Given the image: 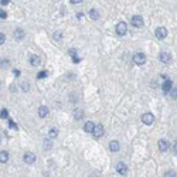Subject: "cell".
Segmentation results:
<instances>
[{
	"mask_svg": "<svg viewBox=\"0 0 177 177\" xmlns=\"http://www.w3.org/2000/svg\"><path fill=\"white\" fill-rule=\"evenodd\" d=\"M54 40H55V41H60V40H61V33L60 31L55 33V34H54Z\"/></svg>",
	"mask_w": 177,
	"mask_h": 177,
	"instance_id": "28",
	"label": "cell"
},
{
	"mask_svg": "<svg viewBox=\"0 0 177 177\" xmlns=\"http://www.w3.org/2000/svg\"><path fill=\"white\" fill-rule=\"evenodd\" d=\"M9 160V152H0V163H7Z\"/></svg>",
	"mask_w": 177,
	"mask_h": 177,
	"instance_id": "17",
	"label": "cell"
},
{
	"mask_svg": "<svg viewBox=\"0 0 177 177\" xmlns=\"http://www.w3.org/2000/svg\"><path fill=\"white\" fill-rule=\"evenodd\" d=\"M119 147H120V145H119L118 140H112V142H109V150H111V152H118Z\"/></svg>",
	"mask_w": 177,
	"mask_h": 177,
	"instance_id": "12",
	"label": "cell"
},
{
	"mask_svg": "<svg viewBox=\"0 0 177 177\" xmlns=\"http://www.w3.org/2000/svg\"><path fill=\"white\" fill-rule=\"evenodd\" d=\"M133 61H135V64H138V65H143L146 63V55L143 52H138V54L133 55Z\"/></svg>",
	"mask_w": 177,
	"mask_h": 177,
	"instance_id": "2",
	"label": "cell"
},
{
	"mask_svg": "<svg viewBox=\"0 0 177 177\" xmlns=\"http://www.w3.org/2000/svg\"><path fill=\"white\" fill-rule=\"evenodd\" d=\"M170 92H171V96H173V98H174V99H176V98H177V88L171 89Z\"/></svg>",
	"mask_w": 177,
	"mask_h": 177,
	"instance_id": "29",
	"label": "cell"
},
{
	"mask_svg": "<svg viewBox=\"0 0 177 177\" xmlns=\"http://www.w3.org/2000/svg\"><path fill=\"white\" fill-rule=\"evenodd\" d=\"M127 31V27H126V23L125 21H120L116 24V34L118 36H125Z\"/></svg>",
	"mask_w": 177,
	"mask_h": 177,
	"instance_id": "1",
	"label": "cell"
},
{
	"mask_svg": "<svg viewBox=\"0 0 177 177\" xmlns=\"http://www.w3.org/2000/svg\"><path fill=\"white\" fill-rule=\"evenodd\" d=\"M6 17H7V13L3 9H0V19H6Z\"/></svg>",
	"mask_w": 177,
	"mask_h": 177,
	"instance_id": "27",
	"label": "cell"
},
{
	"mask_svg": "<svg viewBox=\"0 0 177 177\" xmlns=\"http://www.w3.org/2000/svg\"><path fill=\"white\" fill-rule=\"evenodd\" d=\"M40 57L38 55H30V64H31L33 67H37L38 64H40Z\"/></svg>",
	"mask_w": 177,
	"mask_h": 177,
	"instance_id": "16",
	"label": "cell"
},
{
	"mask_svg": "<svg viewBox=\"0 0 177 177\" xmlns=\"http://www.w3.org/2000/svg\"><path fill=\"white\" fill-rule=\"evenodd\" d=\"M103 133H105V129H103V126H102V125L95 126L94 130H92V135H94V138H96V139L102 138V136H103Z\"/></svg>",
	"mask_w": 177,
	"mask_h": 177,
	"instance_id": "4",
	"label": "cell"
},
{
	"mask_svg": "<svg viewBox=\"0 0 177 177\" xmlns=\"http://www.w3.org/2000/svg\"><path fill=\"white\" fill-rule=\"evenodd\" d=\"M173 150H174V153L177 154V140L174 142V145H173Z\"/></svg>",
	"mask_w": 177,
	"mask_h": 177,
	"instance_id": "32",
	"label": "cell"
},
{
	"mask_svg": "<svg viewBox=\"0 0 177 177\" xmlns=\"http://www.w3.org/2000/svg\"><path fill=\"white\" fill-rule=\"evenodd\" d=\"M142 122H143L145 125H152L153 122H154V116H153V114H150V112L143 114V116H142Z\"/></svg>",
	"mask_w": 177,
	"mask_h": 177,
	"instance_id": "6",
	"label": "cell"
},
{
	"mask_svg": "<svg viewBox=\"0 0 177 177\" xmlns=\"http://www.w3.org/2000/svg\"><path fill=\"white\" fill-rule=\"evenodd\" d=\"M0 67H1V68H6V67H9V60H1Z\"/></svg>",
	"mask_w": 177,
	"mask_h": 177,
	"instance_id": "25",
	"label": "cell"
},
{
	"mask_svg": "<svg viewBox=\"0 0 177 177\" xmlns=\"http://www.w3.org/2000/svg\"><path fill=\"white\" fill-rule=\"evenodd\" d=\"M48 115V109H47V106H40L38 108V116L40 118H45Z\"/></svg>",
	"mask_w": 177,
	"mask_h": 177,
	"instance_id": "14",
	"label": "cell"
},
{
	"mask_svg": "<svg viewBox=\"0 0 177 177\" xmlns=\"http://www.w3.org/2000/svg\"><path fill=\"white\" fill-rule=\"evenodd\" d=\"M0 4H1V6H7V4H9V0H0Z\"/></svg>",
	"mask_w": 177,
	"mask_h": 177,
	"instance_id": "30",
	"label": "cell"
},
{
	"mask_svg": "<svg viewBox=\"0 0 177 177\" xmlns=\"http://www.w3.org/2000/svg\"><path fill=\"white\" fill-rule=\"evenodd\" d=\"M4 41H6V36H4L3 33H0V45L4 44Z\"/></svg>",
	"mask_w": 177,
	"mask_h": 177,
	"instance_id": "26",
	"label": "cell"
},
{
	"mask_svg": "<svg viewBox=\"0 0 177 177\" xmlns=\"http://www.w3.org/2000/svg\"><path fill=\"white\" fill-rule=\"evenodd\" d=\"M130 23L135 27H143V19L140 16H133L132 19H130Z\"/></svg>",
	"mask_w": 177,
	"mask_h": 177,
	"instance_id": "7",
	"label": "cell"
},
{
	"mask_svg": "<svg viewBox=\"0 0 177 177\" xmlns=\"http://www.w3.org/2000/svg\"><path fill=\"white\" fill-rule=\"evenodd\" d=\"M171 87H173V82H171L170 79H166L165 82L162 84V89H163V92H165V94H169V92H170Z\"/></svg>",
	"mask_w": 177,
	"mask_h": 177,
	"instance_id": "8",
	"label": "cell"
},
{
	"mask_svg": "<svg viewBox=\"0 0 177 177\" xmlns=\"http://www.w3.org/2000/svg\"><path fill=\"white\" fill-rule=\"evenodd\" d=\"M48 136H50L51 139H55V138L58 136V130H57V129H54V127H52V129H51L50 132H48Z\"/></svg>",
	"mask_w": 177,
	"mask_h": 177,
	"instance_id": "20",
	"label": "cell"
},
{
	"mask_svg": "<svg viewBox=\"0 0 177 177\" xmlns=\"http://www.w3.org/2000/svg\"><path fill=\"white\" fill-rule=\"evenodd\" d=\"M81 1H82V0H71V3H75V4L76 3H81Z\"/></svg>",
	"mask_w": 177,
	"mask_h": 177,
	"instance_id": "35",
	"label": "cell"
},
{
	"mask_svg": "<svg viewBox=\"0 0 177 177\" xmlns=\"http://www.w3.org/2000/svg\"><path fill=\"white\" fill-rule=\"evenodd\" d=\"M160 61H162L163 64H169L171 61V55L169 54V52L163 51V52H160Z\"/></svg>",
	"mask_w": 177,
	"mask_h": 177,
	"instance_id": "9",
	"label": "cell"
},
{
	"mask_svg": "<svg viewBox=\"0 0 177 177\" xmlns=\"http://www.w3.org/2000/svg\"><path fill=\"white\" fill-rule=\"evenodd\" d=\"M94 127H95V125L92 123V122H87V123L84 125V130H85L87 133H92Z\"/></svg>",
	"mask_w": 177,
	"mask_h": 177,
	"instance_id": "15",
	"label": "cell"
},
{
	"mask_svg": "<svg viewBox=\"0 0 177 177\" xmlns=\"http://www.w3.org/2000/svg\"><path fill=\"white\" fill-rule=\"evenodd\" d=\"M47 75H48V71H45V70H44V71H41V72L38 74L37 78H38V79H41V78H45Z\"/></svg>",
	"mask_w": 177,
	"mask_h": 177,
	"instance_id": "23",
	"label": "cell"
},
{
	"mask_svg": "<svg viewBox=\"0 0 177 177\" xmlns=\"http://www.w3.org/2000/svg\"><path fill=\"white\" fill-rule=\"evenodd\" d=\"M89 17L92 20H98L99 19V13L96 12L95 9H91V10H89Z\"/></svg>",
	"mask_w": 177,
	"mask_h": 177,
	"instance_id": "18",
	"label": "cell"
},
{
	"mask_svg": "<svg viewBox=\"0 0 177 177\" xmlns=\"http://www.w3.org/2000/svg\"><path fill=\"white\" fill-rule=\"evenodd\" d=\"M13 72H14V75H16V76H19V75H20V71H19V70H14Z\"/></svg>",
	"mask_w": 177,
	"mask_h": 177,
	"instance_id": "34",
	"label": "cell"
},
{
	"mask_svg": "<svg viewBox=\"0 0 177 177\" xmlns=\"http://www.w3.org/2000/svg\"><path fill=\"white\" fill-rule=\"evenodd\" d=\"M7 116H9V111H7V109H3V111L0 112V118H1V119H6Z\"/></svg>",
	"mask_w": 177,
	"mask_h": 177,
	"instance_id": "22",
	"label": "cell"
},
{
	"mask_svg": "<svg viewBox=\"0 0 177 177\" xmlns=\"http://www.w3.org/2000/svg\"><path fill=\"white\" fill-rule=\"evenodd\" d=\"M9 123H10V127H12V129H17V125H16L14 122H12V120H10Z\"/></svg>",
	"mask_w": 177,
	"mask_h": 177,
	"instance_id": "31",
	"label": "cell"
},
{
	"mask_svg": "<svg viewBox=\"0 0 177 177\" xmlns=\"http://www.w3.org/2000/svg\"><path fill=\"white\" fill-rule=\"evenodd\" d=\"M167 149H169V142L165 139L159 140V150H160V152H166Z\"/></svg>",
	"mask_w": 177,
	"mask_h": 177,
	"instance_id": "11",
	"label": "cell"
},
{
	"mask_svg": "<svg viewBox=\"0 0 177 177\" xmlns=\"http://www.w3.org/2000/svg\"><path fill=\"white\" fill-rule=\"evenodd\" d=\"M166 176H167V177H171V176H174V173H173V171H169V173H166Z\"/></svg>",
	"mask_w": 177,
	"mask_h": 177,
	"instance_id": "33",
	"label": "cell"
},
{
	"mask_svg": "<svg viewBox=\"0 0 177 177\" xmlns=\"http://www.w3.org/2000/svg\"><path fill=\"white\" fill-rule=\"evenodd\" d=\"M74 116H75L76 120L82 119V118H84V112L81 111V109H75V112H74Z\"/></svg>",
	"mask_w": 177,
	"mask_h": 177,
	"instance_id": "19",
	"label": "cell"
},
{
	"mask_svg": "<svg viewBox=\"0 0 177 177\" xmlns=\"http://www.w3.org/2000/svg\"><path fill=\"white\" fill-rule=\"evenodd\" d=\"M23 159H24V163H27V165H33L34 162H36V154L31 152H27L24 153V156H23Z\"/></svg>",
	"mask_w": 177,
	"mask_h": 177,
	"instance_id": "5",
	"label": "cell"
},
{
	"mask_svg": "<svg viewBox=\"0 0 177 177\" xmlns=\"http://www.w3.org/2000/svg\"><path fill=\"white\" fill-rule=\"evenodd\" d=\"M44 147L48 150V149H51L52 147V140H50V139H45L44 140Z\"/></svg>",
	"mask_w": 177,
	"mask_h": 177,
	"instance_id": "21",
	"label": "cell"
},
{
	"mask_svg": "<svg viewBox=\"0 0 177 177\" xmlns=\"http://www.w3.org/2000/svg\"><path fill=\"white\" fill-rule=\"evenodd\" d=\"M116 171H118L119 174H122V176H125L127 171V166L120 162V163H118V166H116Z\"/></svg>",
	"mask_w": 177,
	"mask_h": 177,
	"instance_id": "10",
	"label": "cell"
},
{
	"mask_svg": "<svg viewBox=\"0 0 177 177\" xmlns=\"http://www.w3.org/2000/svg\"><path fill=\"white\" fill-rule=\"evenodd\" d=\"M154 34H156V38H159V40H165V38L167 37V30H166V27H157L156 31H154Z\"/></svg>",
	"mask_w": 177,
	"mask_h": 177,
	"instance_id": "3",
	"label": "cell"
},
{
	"mask_svg": "<svg viewBox=\"0 0 177 177\" xmlns=\"http://www.w3.org/2000/svg\"><path fill=\"white\" fill-rule=\"evenodd\" d=\"M25 36V33L23 28H17L16 31H14V37H16V40H23Z\"/></svg>",
	"mask_w": 177,
	"mask_h": 177,
	"instance_id": "13",
	"label": "cell"
},
{
	"mask_svg": "<svg viewBox=\"0 0 177 177\" xmlns=\"http://www.w3.org/2000/svg\"><path fill=\"white\" fill-rule=\"evenodd\" d=\"M21 89H23L24 92H27V91L30 89V85H28V82H23V84H21Z\"/></svg>",
	"mask_w": 177,
	"mask_h": 177,
	"instance_id": "24",
	"label": "cell"
}]
</instances>
